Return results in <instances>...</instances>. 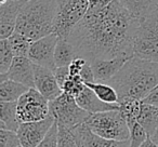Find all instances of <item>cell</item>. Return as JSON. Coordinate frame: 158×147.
Instances as JSON below:
<instances>
[{
  "instance_id": "obj_34",
  "label": "cell",
  "mask_w": 158,
  "mask_h": 147,
  "mask_svg": "<svg viewBox=\"0 0 158 147\" xmlns=\"http://www.w3.org/2000/svg\"><path fill=\"white\" fill-rule=\"evenodd\" d=\"M142 101H143V103H146V104H149V105L158 107V86L156 87L154 90H152Z\"/></svg>"
},
{
  "instance_id": "obj_14",
  "label": "cell",
  "mask_w": 158,
  "mask_h": 147,
  "mask_svg": "<svg viewBox=\"0 0 158 147\" xmlns=\"http://www.w3.org/2000/svg\"><path fill=\"white\" fill-rule=\"evenodd\" d=\"M76 137L79 142H81L86 147H129L130 140L116 141L110 138L102 137L98 134L93 133L86 122L73 129Z\"/></svg>"
},
{
  "instance_id": "obj_28",
  "label": "cell",
  "mask_w": 158,
  "mask_h": 147,
  "mask_svg": "<svg viewBox=\"0 0 158 147\" xmlns=\"http://www.w3.org/2000/svg\"><path fill=\"white\" fill-rule=\"evenodd\" d=\"M130 129V146L129 147H140L143 143L145 142L147 137H148V133L146 132V130L138 122L131 123L129 125Z\"/></svg>"
},
{
  "instance_id": "obj_21",
  "label": "cell",
  "mask_w": 158,
  "mask_h": 147,
  "mask_svg": "<svg viewBox=\"0 0 158 147\" xmlns=\"http://www.w3.org/2000/svg\"><path fill=\"white\" fill-rule=\"evenodd\" d=\"M119 112L126 119L128 125L138 121V117L142 109V100L134 97H123L119 100Z\"/></svg>"
},
{
  "instance_id": "obj_41",
  "label": "cell",
  "mask_w": 158,
  "mask_h": 147,
  "mask_svg": "<svg viewBox=\"0 0 158 147\" xmlns=\"http://www.w3.org/2000/svg\"><path fill=\"white\" fill-rule=\"evenodd\" d=\"M18 147H23V146H22V145H20V146H18Z\"/></svg>"
},
{
  "instance_id": "obj_22",
  "label": "cell",
  "mask_w": 158,
  "mask_h": 147,
  "mask_svg": "<svg viewBox=\"0 0 158 147\" xmlns=\"http://www.w3.org/2000/svg\"><path fill=\"white\" fill-rule=\"evenodd\" d=\"M138 122L146 130L148 135L151 136L158 127V107L143 103L142 109L138 117Z\"/></svg>"
},
{
  "instance_id": "obj_10",
  "label": "cell",
  "mask_w": 158,
  "mask_h": 147,
  "mask_svg": "<svg viewBox=\"0 0 158 147\" xmlns=\"http://www.w3.org/2000/svg\"><path fill=\"white\" fill-rule=\"evenodd\" d=\"M54 122L55 119L51 112L44 120L21 122L16 132L20 138L21 145L23 147H37Z\"/></svg>"
},
{
  "instance_id": "obj_1",
  "label": "cell",
  "mask_w": 158,
  "mask_h": 147,
  "mask_svg": "<svg viewBox=\"0 0 158 147\" xmlns=\"http://www.w3.org/2000/svg\"><path fill=\"white\" fill-rule=\"evenodd\" d=\"M140 24L119 0L103 7L89 8L88 12L68 37L77 57L88 62L115 57L131 59L133 40Z\"/></svg>"
},
{
  "instance_id": "obj_11",
  "label": "cell",
  "mask_w": 158,
  "mask_h": 147,
  "mask_svg": "<svg viewBox=\"0 0 158 147\" xmlns=\"http://www.w3.org/2000/svg\"><path fill=\"white\" fill-rule=\"evenodd\" d=\"M11 79L28 88H35L34 63L25 56H15L11 67L6 74H0V81Z\"/></svg>"
},
{
  "instance_id": "obj_36",
  "label": "cell",
  "mask_w": 158,
  "mask_h": 147,
  "mask_svg": "<svg viewBox=\"0 0 158 147\" xmlns=\"http://www.w3.org/2000/svg\"><path fill=\"white\" fill-rule=\"evenodd\" d=\"M140 147H158V145L156 144V143L154 142L153 140H152L151 136H148V137L145 140V142L143 143V144L141 145Z\"/></svg>"
},
{
  "instance_id": "obj_35",
  "label": "cell",
  "mask_w": 158,
  "mask_h": 147,
  "mask_svg": "<svg viewBox=\"0 0 158 147\" xmlns=\"http://www.w3.org/2000/svg\"><path fill=\"white\" fill-rule=\"evenodd\" d=\"M113 0H88L89 8H95V7H103L108 3L112 2Z\"/></svg>"
},
{
  "instance_id": "obj_24",
  "label": "cell",
  "mask_w": 158,
  "mask_h": 147,
  "mask_svg": "<svg viewBox=\"0 0 158 147\" xmlns=\"http://www.w3.org/2000/svg\"><path fill=\"white\" fill-rule=\"evenodd\" d=\"M9 43L11 47L12 51H13L14 56H25L28 57L29 49L33 43V40L29 39L23 34L19 33V31H14L9 38Z\"/></svg>"
},
{
  "instance_id": "obj_4",
  "label": "cell",
  "mask_w": 158,
  "mask_h": 147,
  "mask_svg": "<svg viewBox=\"0 0 158 147\" xmlns=\"http://www.w3.org/2000/svg\"><path fill=\"white\" fill-rule=\"evenodd\" d=\"M133 54L158 63V8L140 21L134 35Z\"/></svg>"
},
{
  "instance_id": "obj_2",
  "label": "cell",
  "mask_w": 158,
  "mask_h": 147,
  "mask_svg": "<svg viewBox=\"0 0 158 147\" xmlns=\"http://www.w3.org/2000/svg\"><path fill=\"white\" fill-rule=\"evenodd\" d=\"M106 84L116 89L119 100L123 97L143 100L158 86V63L132 56Z\"/></svg>"
},
{
  "instance_id": "obj_9",
  "label": "cell",
  "mask_w": 158,
  "mask_h": 147,
  "mask_svg": "<svg viewBox=\"0 0 158 147\" xmlns=\"http://www.w3.org/2000/svg\"><path fill=\"white\" fill-rule=\"evenodd\" d=\"M57 40H59V36L55 33H52L33 41L29 49L28 59L36 65L44 66L49 69L54 70L56 68L54 52Z\"/></svg>"
},
{
  "instance_id": "obj_13",
  "label": "cell",
  "mask_w": 158,
  "mask_h": 147,
  "mask_svg": "<svg viewBox=\"0 0 158 147\" xmlns=\"http://www.w3.org/2000/svg\"><path fill=\"white\" fill-rule=\"evenodd\" d=\"M24 1L9 0L0 5V39H7L15 31L19 14Z\"/></svg>"
},
{
  "instance_id": "obj_7",
  "label": "cell",
  "mask_w": 158,
  "mask_h": 147,
  "mask_svg": "<svg viewBox=\"0 0 158 147\" xmlns=\"http://www.w3.org/2000/svg\"><path fill=\"white\" fill-rule=\"evenodd\" d=\"M50 112L57 125L67 129H75L82 125L90 117V114L77 104L76 99L66 93L50 102Z\"/></svg>"
},
{
  "instance_id": "obj_30",
  "label": "cell",
  "mask_w": 158,
  "mask_h": 147,
  "mask_svg": "<svg viewBox=\"0 0 158 147\" xmlns=\"http://www.w3.org/2000/svg\"><path fill=\"white\" fill-rule=\"evenodd\" d=\"M57 136H59V125L55 121L37 147H57Z\"/></svg>"
},
{
  "instance_id": "obj_27",
  "label": "cell",
  "mask_w": 158,
  "mask_h": 147,
  "mask_svg": "<svg viewBox=\"0 0 158 147\" xmlns=\"http://www.w3.org/2000/svg\"><path fill=\"white\" fill-rule=\"evenodd\" d=\"M57 147H81L73 130L59 125Z\"/></svg>"
},
{
  "instance_id": "obj_29",
  "label": "cell",
  "mask_w": 158,
  "mask_h": 147,
  "mask_svg": "<svg viewBox=\"0 0 158 147\" xmlns=\"http://www.w3.org/2000/svg\"><path fill=\"white\" fill-rule=\"evenodd\" d=\"M21 145L16 132L0 129V147H18Z\"/></svg>"
},
{
  "instance_id": "obj_15",
  "label": "cell",
  "mask_w": 158,
  "mask_h": 147,
  "mask_svg": "<svg viewBox=\"0 0 158 147\" xmlns=\"http://www.w3.org/2000/svg\"><path fill=\"white\" fill-rule=\"evenodd\" d=\"M128 57H115L110 59H97L90 62L91 67L94 72L95 82H107L118 74V71L123 67Z\"/></svg>"
},
{
  "instance_id": "obj_16",
  "label": "cell",
  "mask_w": 158,
  "mask_h": 147,
  "mask_svg": "<svg viewBox=\"0 0 158 147\" xmlns=\"http://www.w3.org/2000/svg\"><path fill=\"white\" fill-rule=\"evenodd\" d=\"M76 102L82 109L88 112L90 115L119 109V104H110L103 102L93 92L92 89H90L87 86L84 89V91L76 97Z\"/></svg>"
},
{
  "instance_id": "obj_3",
  "label": "cell",
  "mask_w": 158,
  "mask_h": 147,
  "mask_svg": "<svg viewBox=\"0 0 158 147\" xmlns=\"http://www.w3.org/2000/svg\"><path fill=\"white\" fill-rule=\"evenodd\" d=\"M59 0H25L18 18L15 31L33 41L54 33Z\"/></svg>"
},
{
  "instance_id": "obj_18",
  "label": "cell",
  "mask_w": 158,
  "mask_h": 147,
  "mask_svg": "<svg viewBox=\"0 0 158 147\" xmlns=\"http://www.w3.org/2000/svg\"><path fill=\"white\" fill-rule=\"evenodd\" d=\"M119 1L140 21L158 8V0H119Z\"/></svg>"
},
{
  "instance_id": "obj_31",
  "label": "cell",
  "mask_w": 158,
  "mask_h": 147,
  "mask_svg": "<svg viewBox=\"0 0 158 147\" xmlns=\"http://www.w3.org/2000/svg\"><path fill=\"white\" fill-rule=\"evenodd\" d=\"M80 78L82 79V81L85 84H92V82H95V77H94V72H93V69L91 67L90 62H87L85 64V66L82 67L81 71L79 74Z\"/></svg>"
},
{
  "instance_id": "obj_6",
  "label": "cell",
  "mask_w": 158,
  "mask_h": 147,
  "mask_svg": "<svg viewBox=\"0 0 158 147\" xmlns=\"http://www.w3.org/2000/svg\"><path fill=\"white\" fill-rule=\"evenodd\" d=\"M88 10V0H59L54 33L61 39H68Z\"/></svg>"
},
{
  "instance_id": "obj_8",
  "label": "cell",
  "mask_w": 158,
  "mask_h": 147,
  "mask_svg": "<svg viewBox=\"0 0 158 147\" xmlns=\"http://www.w3.org/2000/svg\"><path fill=\"white\" fill-rule=\"evenodd\" d=\"M50 115V102L36 88H29L18 101L20 122H33L46 119Z\"/></svg>"
},
{
  "instance_id": "obj_19",
  "label": "cell",
  "mask_w": 158,
  "mask_h": 147,
  "mask_svg": "<svg viewBox=\"0 0 158 147\" xmlns=\"http://www.w3.org/2000/svg\"><path fill=\"white\" fill-rule=\"evenodd\" d=\"M28 89V87L11 79L0 81V101L18 102Z\"/></svg>"
},
{
  "instance_id": "obj_23",
  "label": "cell",
  "mask_w": 158,
  "mask_h": 147,
  "mask_svg": "<svg viewBox=\"0 0 158 147\" xmlns=\"http://www.w3.org/2000/svg\"><path fill=\"white\" fill-rule=\"evenodd\" d=\"M86 86L92 89L93 92L103 102H106V103L110 104H118V93H117L116 89L110 86V84H106V82H92V84H87Z\"/></svg>"
},
{
  "instance_id": "obj_20",
  "label": "cell",
  "mask_w": 158,
  "mask_h": 147,
  "mask_svg": "<svg viewBox=\"0 0 158 147\" xmlns=\"http://www.w3.org/2000/svg\"><path fill=\"white\" fill-rule=\"evenodd\" d=\"M77 57L73 44L68 41V39L59 38L54 52V61L56 67L68 66Z\"/></svg>"
},
{
  "instance_id": "obj_38",
  "label": "cell",
  "mask_w": 158,
  "mask_h": 147,
  "mask_svg": "<svg viewBox=\"0 0 158 147\" xmlns=\"http://www.w3.org/2000/svg\"><path fill=\"white\" fill-rule=\"evenodd\" d=\"M9 0H0V5H3V3H6V2H8Z\"/></svg>"
},
{
  "instance_id": "obj_26",
  "label": "cell",
  "mask_w": 158,
  "mask_h": 147,
  "mask_svg": "<svg viewBox=\"0 0 158 147\" xmlns=\"http://www.w3.org/2000/svg\"><path fill=\"white\" fill-rule=\"evenodd\" d=\"M85 88H86V84L82 81L80 76H69L67 80L64 82L63 87H62V91L76 99L84 91Z\"/></svg>"
},
{
  "instance_id": "obj_33",
  "label": "cell",
  "mask_w": 158,
  "mask_h": 147,
  "mask_svg": "<svg viewBox=\"0 0 158 147\" xmlns=\"http://www.w3.org/2000/svg\"><path fill=\"white\" fill-rule=\"evenodd\" d=\"M54 75L55 78L57 80V84L59 86L63 87L64 82L67 80V78L69 77V69H68V66H63V67H56L54 69Z\"/></svg>"
},
{
  "instance_id": "obj_17",
  "label": "cell",
  "mask_w": 158,
  "mask_h": 147,
  "mask_svg": "<svg viewBox=\"0 0 158 147\" xmlns=\"http://www.w3.org/2000/svg\"><path fill=\"white\" fill-rule=\"evenodd\" d=\"M20 123L18 118V102L0 101V129L18 132Z\"/></svg>"
},
{
  "instance_id": "obj_32",
  "label": "cell",
  "mask_w": 158,
  "mask_h": 147,
  "mask_svg": "<svg viewBox=\"0 0 158 147\" xmlns=\"http://www.w3.org/2000/svg\"><path fill=\"white\" fill-rule=\"evenodd\" d=\"M87 59L84 57H76L72 63L68 65V69H69V76H78L81 71L82 67L85 66V64L87 63Z\"/></svg>"
},
{
  "instance_id": "obj_37",
  "label": "cell",
  "mask_w": 158,
  "mask_h": 147,
  "mask_svg": "<svg viewBox=\"0 0 158 147\" xmlns=\"http://www.w3.org/2000/svg\"><path fill=\"white\" fill-rule=\"evenodd\" d=\"M151 138L154 141V142L156 143V144L158 145V127H157V129H156L155 131H154V133L151 135Z\"/></svg>"
},
{
  "instance_id": "obj_39",
  "label": "cell",
  "mask_w": 158,
  "mask_h": 147,
  "mask_svg": "<svg viewBox=\"0 0 158 147\" xmlns=\"http://www.w3.org/2000/svg\"><path fill=\"white\" fill-rule=\"evenodd\" d=\"M77 140H78V138H77ZM79 143H80V145H81V147H86V145H84L81 142H79Z\"/></svg>"
},
{
  "instance_id": "obj_25",
  "label": "cell",
  "mask_w": 158,
  "mask_h": 147,
  "mask_svg": "<svg viewBox=\"0 0 158 147\" xmlns=\"http://www.w3.org/2000/svg\"><path fill=\"white\" fill-rule=\"evenodd\" d=\"M14 57L8 38L0 39V74H6L9 70Z\"/></svg>"
},
{
  "instance_id": "obj_12",
  "label": "cell",
  "mask_w": 158,
  "mask_h": 147,
  "mask_svg": "<svg viewBox=\"0 0 158 147\" xmlns=\"http://www.w3.org/2000/svg\"><path fill=\"white\" fill-rule=\"evenodd\" d=\"M34 70H35V88L49 102L55 100L63 93L55 78L54 70L36 64H34Z\"/></svg>"
},
{
  "instance_id": "obj_40",
  "label": "cell",
  "mask_w": 158,
  "mask_h": 147,
  "mask_svg": "<svg viewBox=\"0 0 158 147\" xmlns=\"http://www.w3.org/2000/svg\"><path fill=\"white\" fill-rule=\"evenodd\" d=\"M13 1H20V0H13Z\"/></svg>"
},
{
  "instance_id": "obj_5",
  "label": "cell",
  "mask_w": 158,
  "mask_h": 147,
  "mask_svg": "<svg viewBox=\"0 0 158 147\" xmlns=\"http://www.w3.org/2000/svg\"><path fill=\"white\" fill-rule=\"evenodd\" d=\"M86 125L93 133L102 137L116 141H126L130 138L129 125L119 109L90 115Z\"/></svg>"
}]
</instances>
